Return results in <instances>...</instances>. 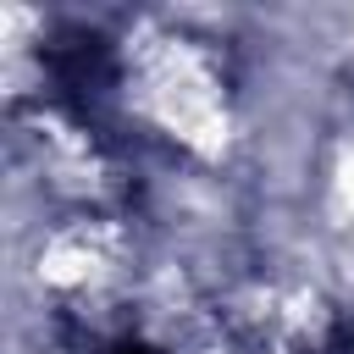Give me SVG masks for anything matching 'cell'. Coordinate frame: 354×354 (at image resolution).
I'll list each match as a JSON object with an SVG mask.
<instances>
[{
	"mask_svg": "<svg viewBox=\"0 0 354 354\" xmlns=\"http://www.w3.org/2000/svg\"><path fill=\"white\" fill-rule=\"evenodd\" d=\"M111 354H160V348H144V343H122V348H111Z\"/></svg>",
	"mask_w": 354,
	"mask_h": 354,
	"instance_id": "6da1fadb",
	"label": "cell"
}]
</instances>
